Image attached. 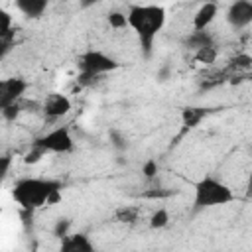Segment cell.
I'll return each mask as SVG.
<instances>
[{
    "label": "cell",
    "mask_w": 252,
    "mask_h": 252,
    "mask_svg": "<svg viewBox=\"0 0 252 252\" xmlns=\"http://www.w3.org/2000/svg\"><path fill=\"white\" fill-rule=\"evenodd\" d=\"M0 110H2L4 120L14 122V120L20 116V112H22V100H20V102H16V104H10V106H6V108H0Z\"/></svg>",
    "instance_id": "cell-22"
},
{
    "label": "cell",
    "mask_w": 252,
    "mask_h": 252,
    "mask_svg": "<svg viewBox=\"0 0 252 252\" xmlns=\"http://www.w3.org/2000/svg\"><path fill=\"white\" fill-rule=\"evenodd\" d=\"M108 138H110V144L116 152H124L128 148V138L120 132V130H110L108 132Z\"/></svg>",
    "instance_id": "cell-18"
},
{
    "label": "cell",
    "mask_w": 252,
    "mask_h": 252,
    "mask_svg": "<svg viewBox=\"0 0 252 252\" xmlns=\"http://www.w3.org/2000/svg\"><path fill=\"white\" fill-rule=\"evenodd\" d=\"M228 69L230 71H248L252 69V55L248 53H238L228 61Z\"/></svg>",
    "instance_id": "cell-14"
},
{
    "label": "cell",
    "mask_w": 252,
    "mask_h": 252,
    "mask_svg": "<svg viewBox=\"0 0 252 252\" xmlns=\"http://www.w3.org/2000/svg\"><path fill=\"white\" fill-rule=\"evenodd\" d=\"M167 75H169V67H161L159 71H158V79L163 83V81H167Z\"/></svg>",
    "instance_id": "cell-25"
},
{
    "label": "cell",
    "mask_w": 252,
    "mask_h": 252,
    "mask_svg": "<svg viewBox=\"0 0 252 252\" xmlns=\"http://www.w3.org/2000/svg\"><path fill=\"white\" fill-rule=\"evenodd\" d=\"M59 250L61 252H94V244L85 232H75L61 238Z\"/></svg>",
    "instance_id": "cell-9"
},
{
    "label": "cell",
    "mask_w": 252,
    "mask_h": 252,
    "mask_svg": "<svg viewBox=\"0 0 252 252\" xmlns=\"http://www.w3.org/2000/svg\"><path fill=\"white\" fill-rule=\"evenodd\" d=\"M30 83L22 77H8L0 81V108H6L10 104H16L24 98Z\"/></svg>",
    "instance_id": "cell-6"
},
{
    "label": "cell",
    "mask_w": 252,
    "mask_h": 252,
    "mask_svg": "<svg viewBox=\"0 0 252 252\" xmlns=\"http://www.w3.org/2000/svg\"><path fill=\"white\" fill-rule=\"evenodd\" d=\"M211 112V108H205V106H185L181 110V122L185 128H197L201 124L203 118H207Z\"/></svg>",
    "instance_id": "cell-12"
},
{
    "label": "cell",
    "mask_w": 252,
    "mask_h": 252,
    "mask_svg": "<svg viewBox=\"0 0 252 252\" xmlns=\"http://www.w3.org/2000/svg\"><path fill=\"white\" fill-rule=\"evenodd\" d=\"M106 20H108V26L114 28V30H122V28L128 26V16H126L124 12H118V10L110 12Z\"/></svg>",
    "instance_id": "cell-20"
},
{
    "label": "cell",
    "mask_w": 252,
    "mask_h": 252,
    "mask_svg": "<svg viewBox=\"0 0 252 252\" xmlns=\"http://www.w3.org/2000/svg\"><path fill=\"white\" fill-rule=\"evenodd\" d=\"M33 144H37L45 154H69L75 148V140L67 126H57L47 134L39 136Z\"/></svg>",
    "instance_id": "cell-5"
},
{
    "label": "cell",
    "mask_w": 252,
    "mask_h": 252,
    "mask_svg": "<svg viewBox=\"0 0 252 252\" xmlns=\"http://www.w3.org/2000/svg\"><path fill=\"white\" fill-rule=\"evenodd\" d=\"M118 67H120V63L112 55H108L100 49H87L77 57V69H79V81L81 83L98 79L100 75L112 73Z\"/></svg>",
    "instance_id": "cell-4"
},
{
    "label": "cell",
    "mask_w": 252,
    "mask_h": 252,
    "mask_svg": "<svg viewBox=\"0 0 252 252\" xmlns=\"http://www.w3.org/2000/svg\"><path fill=\"white\" fill-rule=\"evenodd\" d=\"M217 14H219V4L213 0H205L193 16V30H207Z\"/></svg>",
    "instance_id": "cell-10"
},
{
    "label": "cell",
    "mask_w": 252,
    "mask_h": 252,
    "mask_svg": "<svg viewBox=\"0 0 252 252\" xmlns=\"http://www.w3.org/2000/svg\"><path fill=\"white\" fill-rule=\"evenodd\" d=\"M142 173L146 179H154L158 175V161L156 159H148L144 165H142Z\"/></svg>",
    "instance_id": "cell-23"
},
{
    "label": "cell",
    "mask_w": 252,
    "mask_h": 252,
    "mask_svg": "<svg viewBox=\"0 0 252 252\" xmlns=\"http://www.w3.org/2000/svg\"><path fill=\"white\" fill-rule=\"evenodd\" d=\"M232 201H234L232 189L224 181H220L213 175L201 177L193 187V213L222 207Z\"/></svg>",
    "instance_id": "cell-3"
},
{
    "label": "cell",
    "mask_w": 252,
    "mask_h": 252,
    "mask_svg": "<svg viewBox=\"0 0 252 252\" xmlns=\"http://www.w3.org/2000/svg\"><path fill=\"white\" fill-rule=\"evenodd\" d=\"M100 0H79V6L83 8V10H87V8H91V6H94V4H98Z\"/></svg>",
    "instance_id": "cell-26"
},
{
    "label": "cell",
    "mask_w": 252,
    "mask_h": 252,
    "mask_svg": "<svg viewBox=\"0 0 252 252\" xmlns=\"http://www.w3.org/2000/svg\"><path fill=\"white\" fill-rule=\"evenodd\" d=\"M63 183L51 177H22L14 183L12 197L22 211L32 213L43 205L55 203L61 197Z\"/></svg>",
    "instance_id": "cell-2"
},
{
    "label": "cell",
    "mask_w": 252,
    "mask_h": 252,
    "mask_svg": "<svg viewBox=\"0 0 252 252\" xmlns=\"http://www.w3.org/2000/svg\"><path fill=\"white\" fill-rule=\"evenodd\" d=\"M126 16H128V28H132V32L136 33L144 57H150L154 49V41L163 30L167 20L165 8L158 4H132Z\"/></svg>",
    "instance_id": "cell-1"
},
{
    "label": "cell",
    "mask_w": 252,
    "mask_h": 252,
    "mask_svg": "<svg viewBox=\"0 0 252 252\" xmlns=\"http://www.w3.org/2000/svg\"><path fill=\"white\" fill-rule=\"evenodd\" d=\"M195 59H197L199 63H203V65L215 63V59H217V47H215V45H207V47L197 49V51H195Z\"/></svg>",
    "instance_id": "cell-16"
},
{
    "label": "cell",
    "mask_w": 252,
    "mask_h": 252,
    "mask_svg": "<svg viewBox=\"0 0 252 252\" xmlns=\"http://www.w3.org/2000/svg\"><path fill=\"white\" fill-rule=\"evenodd\" d=\"M12 30H14V28H12V16L4 10V12H2V32H0V33H8V32H12Z\"/></svg>",
    "instance_id": "cell-24"
},
{
    "label": "cell",
    "mask_w": 252,
    "mask_h": 252,
    "mask_svg": "<svg viewBox=\"0 0 252 252\" xmlns=\"http://www.w3.org/2000/svg\"><path fill=\"white\" fill-rule=\"evenodd\" d=\"M248 187H250V191H252V179H250V185H248Z\"/></svg>",
    "instance_id": "cell-28"
},
{
    "label": "cell",
    "mask_w": 252,
    "mask_h": 252,
    "mask_svg": "<svg viewBox=\"0 0 252 252\" xmlns=\"http://www.w3.org/2000/svg\"><path fill=\"white\" fill-rule=\"evenodd\" d=\"M8 167H10V158L4 156V158H2V175H4V177L8 175Z\"/></svg>",
    "instance_id": "cell-27"
},
{
    "label": "cell",
    "mask_w": 252,
    "mask_h": 252,
    "mask_svg": "<svg viewBox=\"0 0 252 252\" xmlns=\"http://www.w3.org/2000/svg\"><path fill=\"white\" fill-rule=\"evenodd\" d=\"M71 224H73V220L67 219V217H65V219H63V217L57 219V220H55V226H53V236H57L59 240L65 238L67 234H71V232H69V230H71Z\"/></svg>",
    "instance_id": "cell-19"
},
{
    "label": "cell",
    "mask_w": 252,
    "mask_h": 252,
    "mask_svg": "<svg viewBox=\"0 0 252 252\" xmlns=\"http://www.w3.org/2000/svg\"><path fill=\"white\" fill-rule=\"evenodd\" d=\"M71 98L67 96V94H63V93H49L47 96H45V100H43V104H41V110H43V114H45V118H49V120H57V118H61V116H65L69 110H71Z\"/></svg>",
    "instance_id": "cell-8"
},
{
    "label": "cell",
    "mask_w": 252,
    "mask_h": 252,
    "mask_svg": "<svg viewBox=\"0 0 252 252\" xmlns=\"http://www.w3.org/2000/svg\"><path fill=\"white\" fill-rule=\"evenodd\" d=\"M203 2H205V0H203Z\"/></svg>",
    "instance_id": "cell-29"
},
{
    "label": "cell",
    "mask_w": 252,
    "mask_h": 252,
    "mask_svg": "<svg viewBox=\"0 0 252 252\" xmlns=\"http://www.w3.org/2000/svg\"><path fill=\"white\" fill-rule=\"evenodd\" d=\"M138 215H140L138 207H130V205H124V207L116 209V213H114V219H116L118 222H134V220H138Z\"/></svg>",
    "instance_id": "cell-15"
},
{
    "label": "cell",
    "mask_w": 252,
    "mask_h": 252,
    "mask_svg": "<svg viewBox=\"0 0 252 252\" xmlns=\"http://www.w3.org/2000/svg\"><path fill=\"white\" fill-rule=\"evenodd\" d=\"M45 156V152L37 146V144H32V148H30V152L24 156V161L30 165V163H37V161H41V158Z\"/></svg>",
    "instance_id": "cell-21"
},
{
    "label": "cell",
    "mask_w": 252,
    "mask_h": 252,
    "mask_svg": "<svg viewBox=\"0 0 252 252\" xmlns=\"http://www.w3.org/2000/svg\"><path fill=\"white\" fill-rule=\"evenodd\" d=\"M185 45H187V49L197 51V49H201V47L215 45V37H213V35H211L207 30H193V32L187 35Z\"/></svg>",
    "instance_id": "cell-13"
},
{
    "label": "cell",
    "mask_w": 252,
    "mask_h": 252,
    "mask_svg": "<svg viewBox=\"0 0 252 252\" xmlns=\"http://www.w3.org/2000/svg\"><path fill=\"white\" fill-rule=\"evenodd\" d=\"M226 22L234 30H244L252 24V0H234L226 8Z\"/></svg>",
    "instance_id": "cell-7"
},
{
    "label": "cell",
    "mask_w": 252,
    "mask_h": 252,
    "mask_svg": "<svg viewBox=\"0 0 252 252\" xmlns=\"http://www.w3.org/2000/svg\"><path fill=\"white\" fill-rule=\"evenodd\" d=\"M49 6V0H16V8L20 14H24L26 18L37 20L45 14Z\"/></svg>",
    "instance_id": "cell-11"
},
{
    "label": "cell",
    "mask_w": 252,
    "mask_h": 252,
    "mask_svg": "<svg viewBox=\"0 0 252 252\" xmlns=\"http://www.w3.org/2000/svg\"><path fill=\"white\" fill-rule=\"evenodd\" d=\"M169 224V213L167 209H158L152 217H150V228H163Z\"/></svg>",
    "instance_id": "cell-17"
}]
</instances>
